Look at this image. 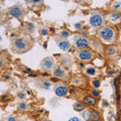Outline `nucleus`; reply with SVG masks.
I'll use <instances>...</instances> for the list:
<instances>
[{
	"label": "nucleus",
	"instance_id": "f257e3e1",
	"mask_svg": "<svg viewBox=\"0 0 121 121\" xmlns=\"http://www.w3.org/2000/svg\"><path fill=\"white\" fill-rule=\"evenodd\" d=\"M98 36L101 41L106 44H112L116 41V33L112 28L109 26H103L99 28Z\"/></svg>",
	"mask_w": 121,
	"mask_h": 121
},
{
	"label": "nucleus",
	"instance_id": "f03ea898",
	"mask_svg": "<svg viewBox=\"0 0 121 121\" xmlns=\"http://www.w3.org/2000/svg\"><path fill=\"white\" fill-rule=\"evenodd\" d=\"M105 23V16L103 13L99 11L91 12L89 18V23L94 28H100Z\"/></svg>",
	"mask_w": 121,
	"mask_h": 121
},
{
	"label": "nucleus",
	"instance_id": "7ed1b4c3",
	"mask_svg": "<svg viewBox=\"0 0 121 121\" xmlns=\"http://www.w3.org/2000/svg\"><path fill=\"white\" fill-rule=\"evenodd\" d=\"M73 42L74 45L78 49H82V48H88L91 45V40L86 36L82 34H76L73 36Z\"/></svg>",
	"mask_w": 121,
	"mask_h": 121
},
{
	"label": "nucleus",
	"instance_id": "20e7f679",
	"mask_svg": "<svg viewBox=\"0 0 121 121\" xmlns=\"http://www.w3.org/2000/svg\"><path fill=\"white\" fill-rule=\"evenodd\" d=\"M81 116L86 121H100V114L93 109H85L81 112Z\"/></svg>",
	"mask_w": 121,
	"mask_h": 121
},
{
	"label": "nucleus",
	"instance_id": "39448f33",
	"mask_svg": "<svg viewBox=\"0 0 121 121\" xmlns=\"http://www.w3.org/2000/svg\"><path fill=\"white\" fill-rule=\"evenodd\" d=\"M77 56L78 59L82 61H90L94 56V52L91 48H82V49H78L76 52Z\"/></svg>",
	"mask_w": 121,
	"mask_h": 121
},
{
	"label": "nucleus",
	"instance_id": "423d86ee",
	"mask_svg": "<svg viewBox=\"0 0 121 121\" xmlns=\"http://www.w3.org/2000/svg\"><path fill=\"white\" fill-rule=\"evenodd\" d=\"M53 39L55 40V42L57 44L58 47L62 50V51H68L70 48V42L67 39H64L62 37H60V36H54Z\"/></svg>",
	"mask_w": 121,
	"mask_h": 121
},
{
	"label": "nucleus",
	"instance_id": "0eeeda50",
	"mask_svg": "<svg viewBox=\"0 0 121 121\" xmlns=\"http://www.w3.org/2000/svg\"><path fill=\"white\" fill-rule=\"evenodd\" d=\"M55 60L52 56H48L40 61V68L45 70H50L54 67Z\"/></svg>",
	"mask_w": 121,
	"mask_h": 121
},
{
	"label": "nucleus",
	"instance_id": "6e6552de",
	"mask_svg": "<svg viewBox=\"0 0 121 121\" xmlns=\"http://www.w3.org/2000/svg\"><path fill=\"white\" fill-rule=\"evenodd\" d=\"M105 20L108 21L109 23H112L113 24H116V23L121 22V15L120 13L112 11L106 15Z\"/></svg>",
	"mask_w": 121,
	"mask_h": 121
},
{
	"label": "nucleus",
	"instance_id": "1a4fd4ad",
	"mask_svg": "<svg viewBox=\"0 0 121 121\" xmlns=\"http://www.w3.org/2000/svg\"><path fill=\"white\" fill-rule=\"evenodd\" d=\"M54 92L57 97H65L69 92V88L64 84H58L55 86Z\"/></svg>",
	"mask_w": 121,
	"mask_h": 121
},
{
	"label": "nucleus",
	"instance_id": "9d476101",
	"mask_svg": "<svg viewBox=\"0 0 121 121\" xmlns=\"http://www.w3.org/2000/svg\"><path fill=\"white\" fill-rule=\"evenodd\" d=\"M14 46L19 51L23 52V51H26L28 49V43L25 40L21 38H16L14 40Z\"/></svg>",
	"mask_w": 121,
	"mask_h": 121
},
{
	"label": "nucleus",
	"instance_id": "9b49d317",
	"mask_svg": "<svg viewBox=\"0 0 121 121\" xmlns=\"http://www.w3.org/2000/svg\"><path fill=\"white\" fill-rule=\"evenodd\" d=\"M52 75L55 78H57L60 79H67V72L65 69L60 67H56L54 68L53 70H52Z\"/></svg>",
	"mask_w": 121,
	"mask_h": 121
},
{
	"label": "nucleus",
	"instance_id": "f8f14e48",
	"mask_svg": "<svg viewBox=\"0 0 121 121\" xmlns=\"http://www.w3.org/2000/svg\"><path fill=\"white\" fill-rule=\"evenodd\" d=\"M9 14L14 18L20 19L23 15V11L19 6H14L9 10Z\"/></svg>",
	"mask_w": 121,
	"mask_h": 121
},
{
	"label": "nucleus",
	"instance_id": "ddd939ff",
	"mask_svg": "<svg viewBox=\"0 0 121 121\" xmlns=\"http://www.w3.org/2000/svg\"><path fill=\"white\" fill-rule=\"evenodd\" d=\"M91 46L93 48V50H95L97 52H103V46L101 44L100 41L96 40H93L91 41Z\"/></svg>",
	"mask_w": 121,
	"mask_h": 121
},
{
	"label": "nucleus",
	"instance_id": "4468645a",
	"mask_svg": "<svg viewBox=\"0 0 121 121\" xmlns=\"http://www.w3.org/2000/svg\"><path fill=\"white\" fill-rule=\"evenodd\" d=\"M83 103L86 106L88 107H94L96 105L97 103V99L92 97L91 95H87L83 99Z\"/></svg>",
	"mask_w": 121,
	"mask_h": 121
},
{
	"label": "nucleus",
	"instance_id": "2eb2a0df",
	"mask_svg": "<svg viewBox=\"0 0 121 121\" xmlns=\"http://www.w3.org/2000/svg\"><path fill=\"white\" fill-rule=\"evenodd\" d=\"M117 52H118V48L114 45L107 47L106 49H105V53L108 56H112L116 55Z\"/></svg>",
	"mask_w": 121,
	"mask_h": 121
},
{
	"label": "nucleus",
	"instance_id": "dca6fc26",
	"mask_svg": "<svg viewBox=\"0 0 121 121\" xmlns=\"http://www.w3.org/2000/svg\"><path fill=\"white\" fill-rule=\"evenodd\" d=\"M110 9L113 12H120L121 11V2L120 1H115L112 2L110 6Z\"/></svg>",
	"mask_w": 121,
	"mask_h": 121
},
{
	"label": "nucleus",
	"instance_id": "f3484780",
	"mask_svg": "<svg viewBox=\"0 0 121 121\" xmlns=\"http://www.w3.org/2000/svg\"><path fill=\"white\" fill-rule=\"evenodd\" d=\"M86 106L83 103H80V102H75L73 104V110L76 111V112H83L85 109H86Z\"/></svg>",
	"mask_w": 121,
	"mask_h": 121
},
{
	"label": "nucleus",
	"instance_id": "a211bd4d",
	"mask_svg": "<svg viewBox=\"0 0 121 121\" xmlns=\"http://www.w3.org/2000/svg\"><path fill=\"white\" fill-rule=\"evenodd\" d=\"M71 35V32H69L68 30H66V29H63V30H61V32L60 33V36L64 39H67L69 36Z\"/></svg>",
	"mask_w": 121,
	"mask_h": 121
},
{
	"label": "nucleus",
	"instance_id": "6ab92c4d",
	"mask_svg": "<svg viewBox=\"0 0 121 121\" xmlns=\"http://www.w3.org/2000/svg\"><path fill=\"white\" fill-rule=\"evenodd\" d=\"M86 73L89 76H94L96 73V69L94 67H88L86 69Z\"/></svg>",
	"mask_w": 121,
	"mask_h": 121
},
{
	"label": "nucleus",
	"instance_id": "aec40b11",
	"mask_svg": "<svg viewBox=\"0 0 121 121\" xmlns=\"http://www.w3.org/2000/svg\"><path fill=\"white\" fill-rule=\"evenodd\" d=\"M91 96L94 97L95 99H98L99 97L100 96V92H99V91L95 88L91 91Z\"/></svg>",
	"mask_w": 121,
	"mask_h": 121
},
{
	"label": "nucleus",
	"instance_id": "412c9836",
	"mask_svg": "<svg viewBox=\"0 0 121 121\" xmlns=\"http://www.w3.org/2000/svg\"><path fill=\"white\" fill-rule=\"evenodd\" d=\"M101 85V82L99 79H95L92 81V86L95 89H98Z\"/></svg>",
	"mask_w": 121,
	"mask_h": 121
},
{
	"label": "nucleus",
	"instance_id": "4be33fe9",
	"mask_svg": "<svg viewBox=\"0 0 121 121\" xmlns=\"http://www.w3.org/2000/svg\"><path fill=\"white\" fill-rule=\"evenodd\" d=\"M51 86H52V83L48 81L44 82L42 84V88L44 90H48V89H50Z\"/></svg>",
	"mask_w": 121,
	"mask_h": 121
},
{
	"label": "nucleus",
	"instance_id": "5701e85b",
	"mask_svg": "<svg viewBox=\"0 0 121 121\" xmlns=\"http://www.w3.org/2000/svg\"><path fill=\"white\" fill-rule=\"evenodd\" d=\"M18 109L19 111H25L27 109V104L25 103H20L18 105Z\"/></svg>",
	"mask_w": 121,
	"mask_h": 121
},
{
	"label": "nucleus",
	"instance_id": "b1692460",
	"mask_svg": "<svg viewBox=\"0 0 121 121\" xmlns=\"http://www.w3.org/2000/svg\"><path fill=\"white\" fill-rule=\"evenodd\" d=\"M17 97H18L19 99H24L25 97H26V95H25L24 93L19 92V93H18V95H17Z\"/></svg>",
	"mask_w": 121,
	"mask_h": 121
},
{
	"label": "nucleus",
	"instance_id": "393cba45",
	"mask_svg": "<svg viewBox=\"0 0 121 121\" xmlns=\"http://www.w3.org/2000/svg\"><path fill=\"white\" fill-rule=\"evenodd\" d=\"M40 34L42 35V36H47V35L48 34V31L47 30V29H45V28H43V29H41V30L40 31Z\"/></svg>",
	"mask_w": 121,
	"mask_h": 121
},
{
	"label": "nucleus",
	"instance_id": "a878e982",
	"mask_svg": "<svg viewBox=\"0 0 121 121\" xmlns=\"http://www.w3.org/2000/svg\"><path fill=\"white\" fill-rule=\"evenodd\" d=\"M74 28L75 29L80 30V29H82V23H76L74 24Z\"/></svg>",
	"mask_w": 121,
	"mask_h": 121
},
{
	"label": "nucleus",
	"instance_id": "bb28decb",
	"mask_svg": "<svg viewBox=\"0 0 121 121\" xmlns=\"http://www.w3.org/2000/svg\"><path fill=\"white\" fill-rule=\"evenodd\" d=\"M28 29L30 31H32L33 29L35 28V25L33 24V23H28Z\"/></svg>",
	"mask_w": 121,
	"mask_h": 121
},
{
	"label": "nucleus",
	"instance_id": "cd10ccee",
	"mask_svg": "<svg viewBox=\"0 0 121 121\" xmlns=\"http://www.w3.org/2000/svg\"><path fill=\"white\" fill-rule=\"evenodd\" d=\"M68 121H82L81 119H79L78 117H72V118H70Z\"/></svg>",
	"mask_w": 121,
	"mask_h": 121
},
{
	"label": "nucleus",
	"instance_id": "c85d7f7f",
	"mask_svg": "<svg viewBox=\"0 0 121 121\" xmlns=\"http://www.w3.org/2000/svg\"><path fill=\"white\" fill-rule=\"evenodd\" d=\"M7 121H17V120H16V118H15V117L11 116V117H9V118H8Z\"/></svg>",
	"mask_w": 121,
	"mask_h": 121
},
{
	"label": "nucleus",
	"instance_id": "c756f323",
	"mask_svg": "<svg viewBox=\"0 0 121 121\" xmlns=\"http://www.w3.org/2000/svg\"><path fill=\"white\" fill-rule=\"evenodd\" d=\"M31 3H40V0H32V1H31Z\"/></svg>",
	"mask_w": 121,
	"mask_h": 121
},
{
	"label": "nucleus",
	"instance_id": "7c9ffc66",
	"mask_svg": "<svg viewBox=\"0 0 121 121\" xmlns=\"http://www.w3.org/2000/svg\"><path fill=\"white\" fill-rule=\"evenodd\" d=\"M3 64H4V61H3V60L2 59V58H0V68H1L2 66L3 65Z\"/></svg>",
	"mask_w": 121,
	"mask_h": 121
},
{
	"label": "nucleus",
	"instance_id": "2f4dec72",
	"mask_svg": "<svg viewBox=\"0 0 121 121\" xmlns=\"http://www.w3.org/2000/svg\"><path fill=\"white\" fill-rule=\"evenodd\" d=\"M107 73H109V74L112 75V74H114L115 72H114V71H109V72H107Z\"/></svg>",
	"mask_w": 121,
	"mask_h": 121
},
{
	"label": "nucleus",
	"instance_id": "473e14b6",
	"mask_svg": "<svg viewBox=\"0 0 121 121\" xmlns=\"http://www.w3.org/2000/svg\"><path fill=\"white\" fill-rule=\"evenodd\" d=\"M4 78H5V79H9V78H10V76H8V75H5V76H4Z\"/></svg>",
	"mask_w": 121,
	"mask_h": 121
},
{
	"label": "nucleus",
	"instance_id": "72a5a7b5",
	"mask_svg": "<svg viewBox=\"0 0 121 121\" xmlns=\"http://www.w3.org/2000/svg\"><path fill=\"white\" fill-rule=\"evenodd\" d=\"M7 95H3V96H2V99H6L7 98Z\"/></svg>",
	"mask_w": 121,
	"mask_h": 121
},
{
	"label": "nucleus",
	"instance_id": "f704fd0d",
	"mask_svg": "<svg viewBox=\"0 0 121 121\" xmlns=\"http://www.w3.org/2000/svg\"><path fill=\"white\" fill-rule=\"evenodd\" d=\"M14 36H15V34H11V37H14Z\"/></svg>",
	"mask_w": 121,
	"mask_h": 121
},
{
	"label": "nucleus",
	"instance_id": "c9c22d12",
	"mask_svg": "<svg viewBox=\"0 0 121 121\" xmlns=\"http://www.w3.org/2000/svg\"><path fill=\"white\" fill-rule=\"evenodd\" d=\"M29 76H32V77H36V75H35V74H29Z\"/></svg>",
	"mask_w": 121,
	"mask_h": 121
}]
</instances>
